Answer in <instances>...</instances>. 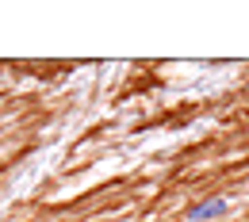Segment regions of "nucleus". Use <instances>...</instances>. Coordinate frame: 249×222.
<instances>
[{
	"instance_id": "obj_1",
	"label": "nucleus",
	"mask_w": 249,
	"mask_h": 222,
	"mask_svg": "<svg viewBox=\"0 0 249 222\" xmlns=\"http://www.w3.org/2000/svg\"><path fill=\"white\" fill-rule=\"evenodd\" d=\"M222 211H226V199H222V195H215V199L196 203V207L188 211V219H192V222H207V219H218Z\"/></svg>"
}]
</instances>
